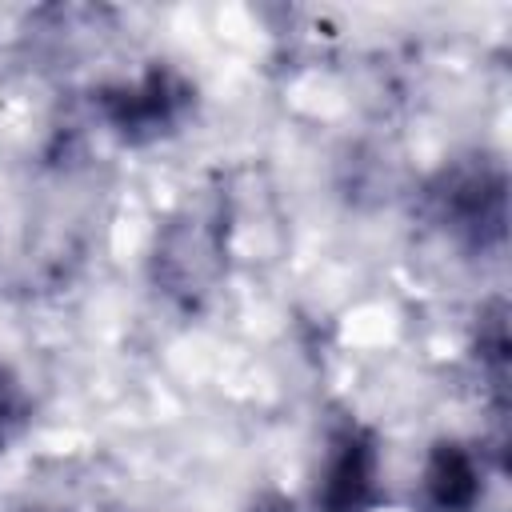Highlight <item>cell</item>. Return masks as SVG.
Segmentation results:
<instances>
[{"label": "cell", "mask_w": 512, "mask_h": 512, "mask_svg": "<svg viewBox=\"0 0 512 512\" xmlns=\"http://www.w3.org/2000/svg\"><path fill=\"white\" fill-rule=\"evenodd\" d=\"M224 272V224L216 212L188 208L164 224L152 256V276L184 308H196Z\"/></svg>", "instance_id": "6da1fadb"}, {"label": "cell", "mask_w": 512, "mask_h": 512, "mask_svg": "<svg viewBox=\"0 0 512 512\" xmlns=\"http://www.w3.org/2000/svg\"><path fill=\"white\" fill-rule=\"evenodd\" d=\"M436 220L464 244L488 248L504 236V172L492 164H452L432 184Z\"/></svg>", "instance_id": "7a4b0ae2"}, {"label": "cell", "mask_w": 512, "mask_h": 512, "mask_svg": "<svg viewBox=\"0 0 512 512\" xmlns=\"http://www.w3.org/2000/svg\"><path fill=\"white\" fill-rule=\"evenodd\" d=\"M188 104H192V88L168 68H152L132 84L108 88L100 100L112 132L132 140V144H148V140L168 136L184 120Z\"/></svg>", "instance_id": "3957f363"}, {"label": "cell", "mask_w": 512, "mask_h": 512, "mask_svg": "<svg viewBox=\"0 0 512 512\" xmlns=\"http://www.w3.org/2000/svg\"><path fill=\"white\" fill-rule=\"evenodd\" d=\"M380 500V448L360 424L328 436L316 480V512H372Z\"/></svg>", "instance_id": "277c9868"}, {"label": "cell", "mask_w": 512, "mask_h": 512, "mask_svg": "<svg viewBox=\"0 0 512 512\" xmlns=\"http://www.w3.org/2000/svg\"><path fill=\"white\" fill-rule=\"evenodd\" d=\"M424 500L432 512H472L480 500V464L464 444H436L424 464Z\"/></svg>", "instance_id": "5b68a950"}, {"label": "cell", "mask_w": 512, "mask_h": 512, "mask_svg": "<svg viewBox=\"0 0 512 512\" xmlns=\"http://www.w3.org/2000/svg\"><path fill=\"white\" fill-rule=\"evenodd\" d=\"M32 424V396L24 388V380L0 364V452L8 444H16Z\"/></svg>", "instance_id": "8992f818"}, {"label": "cell", "mask_w": 512, "mask_h": 512, "mask_svg": "<svg viewBox=\"0 0 512 512\" xmlns=\"http://www.w3.org/2000/svg\"><path fill=\"white\" fill-rule=\"evenodd\" d=\"M248 512H300V508H296L288 496H280V492H260Z\"/></svg>", "instance_id": "52a82bcc"}]
</instances>
